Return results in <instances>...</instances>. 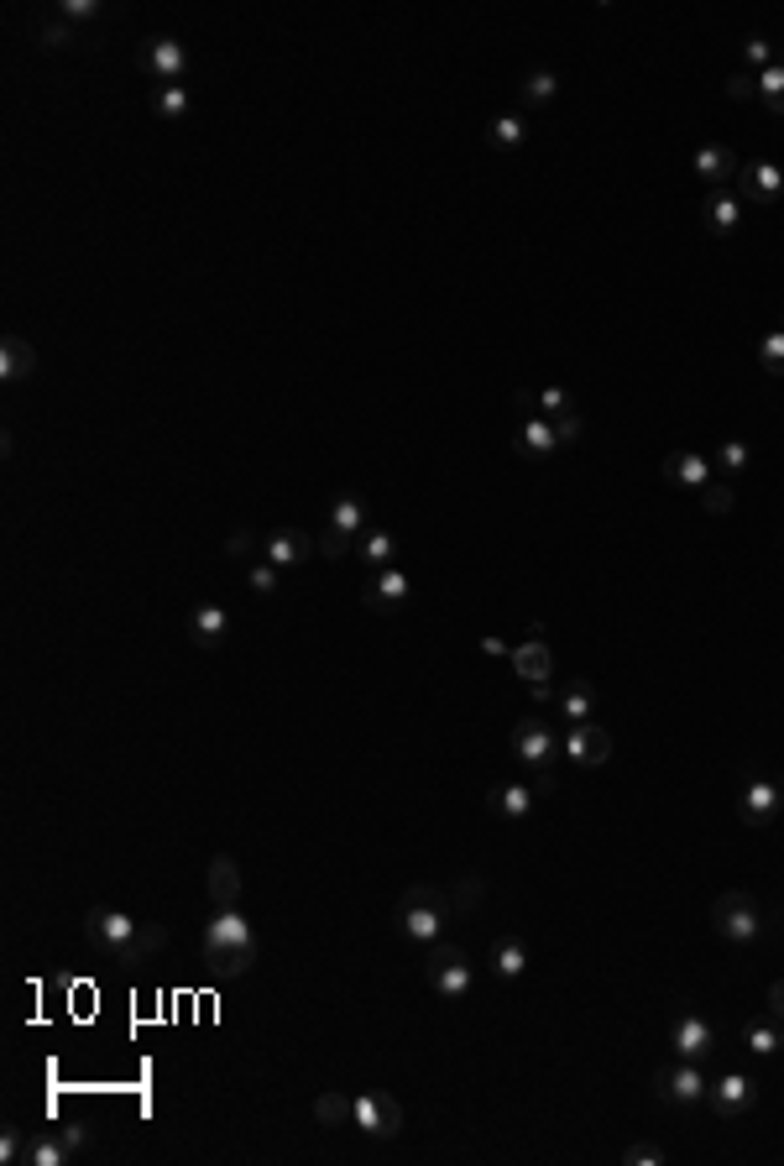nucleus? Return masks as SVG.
I'll return each mask as SVG.
<instances>
[{"label": "nucleus", "instance_id": "obj_25", "mask_svg": "<svg viewBox=\"0 0 784 1166\" xmlns=\"http://www.w3.org/2000/svg\"><path fill=\"white\" fill-rule=\"evenodd\" d=\"M560 712H565L570 722H591V712H596V685H591V680H570L565 691H560Z\"/></svg>", "mask_w": 784, "mask_h": 1166}, {"label": "nucleus", "instance_id": "obj_13", "mask_svg": "<svg viewBox=\"0 0 784 1166\" xmlns=\"http://www.w3.org/2000/svg\"><path fill=\"white\" fill-rule=\"evenodd\" d=\"M779 806H784V795H779V785H769V780H748L743 795H737V816L753 821V827H769V816H774Z\"/></svg>", "mask_w": 784, "mask_h": 1166}, {"label": "nucleus", "instance_id": "obj_44", "mask_svg": "<svg viewBox=\"0 0 784 1166\" xmlns=\"http://www.w3.org/2000/svg\"><path fill=\"white\" fill-rule=\"evenodd\" d=\"M351 534H340V529H325L319 534V550H325V560H340V555H351Z\"/></svg>", "mask_w": 784, "mask_h": 1166}, {"label": "nucleus", "instance_id": "obj_11", "mask_svg": "<svg viewBox=\"0 0 784 1166\" xmlns=\"http://www.w3.org/2000/svg\"><path fill=\"white\" fill-rule=\"evenodd\" d=\"M319 555V539L304 534V529H278V534H267L262 544V560H272L278 570H293V565H304Z\"/></svg>", "mask_w": 784, "mask_h": 1166}, {"label": "nucleus", "instance_id": "obj_34", "mask_svg": "<svg viewBox=\"0 0 784 1166\" xmlns=\"http://www.w3.org/2000/svg\"><path fill=\"white\" fill-rule=\"evenodd\" d=\"M68 1156H74V1151H68V1140H63V1135H53V1140H32V1146H27V1161H32V1166H63Z\"/></svg>", "mask_w": 784, "mask_h": 1166}, {"label": "nucleus", "instance_id": "obj_6", "mask_svg": "<svg viewBox=\"0 0 784 1166\" xmlns=\"http://www.w3.org/2000/svg\"><path fill=\"white\" fill-rule=\"evenodd\" d=\"M654 1093H659V1104H701L711 1088H706L696 1062H680V1067H659L654 1072Z\"/></svg>", "mask_w": 784, "mask_h": 1166}, {"label": "nucleus", "instance_id": "obj_52", "mask_svg": "<svg viewBox=\"0 0 784 1166\" xmlns=\"http://www.w3.org/2000/svg\"><path fill=\"white\" fill-rule=\"evenodd\" d=\"M528 691H534V706H544V701H555V685H549V680H539V685H528Z\"/></svg>", "mask_w": 784, "mask_h": 1166}, {"label": "nucleus", "instance_id": "obj_3", "mask_svg": "<svg viewBox=\"0 0 784 1166\" xmlns=\"http://www.w3.org/2000/svg\"><path fill=\"white\" fill-rule=\"evenodd\" d=\"M445 916H450V895H440V889H429V884L408 889V895L398 900V910H392L398 936H408V942H419V947H434V942H440Z\"/></svg>", "mask_w": 784, "mask_h": 1166}, {"label": "nucleus", "instance_id": "obj_14", "mask_svg": "<svg viewBox=\"0 0 784 1166\" xmlns=\"http://www.w3.org/2000/svg\"><path fill=\"white\" fill-rule=\"evenodd\" d=\"M241 889H246L241 863L230 858V853H220V858L210 863V900H215L220 910H230V905H241Z\"/></svg>", "mask_w": 784, "mask_h": 1166}, {"label": "nucleus", "instance_id": "obj_24", "mask_svg": "<svg viewBox=\"0 0 784 1166\" xmlns=\"http://www.w3.org/2000/svg\"><path fill=\"white\" fill-rule=\"evenodd\" d=\"M356 550H361V560L372 565V570H387V565H392V555H398V544H392V534H387V529H372V523H366L361 539H356Z\"/></svg>", "mask_w": 784, "mask_h": 1166}, {"label": "nucleus", "instance_id": "obj_48", "mask_svg": "<svg viewBox=\"0 0 784 1166\" xmlns=\"http://www.w3.org/2000/svg\"><path fill=\"white\" fill-rule=\"evenodd\" d=\"M251 550H257V539H251L246 529H236V534H230V539H225V555H230V560H246Z\"/></svg>", "mask_w": 784, "mask_h": 1166}, {"label": "nucleus", "instance_id": "obj_37", "mask_svg": "<svg viewBox=\"0 0 784 1166\" xmlns=\"http://www.w3.org/2000/svg\"><path fill=\"white\" fill-rule=\"evenodd\" d=\"M246 586H251V591H257V597H272V591H278V586H283V570H278V565H272V560H257V565H251V570H246Z\"/></svg>", "mask_w": 784, "mask_h": 1166}, {"label": "nucleus", "instance_id": "obj_2", "mask_svg": "<svg viewBox=\"0 0 784 1166\" xmlns=\"http://www.w3.org/2000/svg\"><path fill=\"white\" fill-rule=\"evenodd\" d=\"M204 963H210L220 978H236V973H246L251 963H257V931H251V921L236 905L215 910V916L204 921Z\"/></svg>", "mask_w": 784, "mask_h": 1166}, {"label": "nucleus", "instance_id": "obj_4", "mask_svg": "<svg viewBox=\"0 0 784 1166\" xmlns=\"http://www.w3.org/2000/svg\"><path fill=\"white\" fill-rule=\"evenodd\" d=\"M424 978H429V989L440 999L471 994V957H466V947H440V942H434L429 957H424Z\"/></svg>", "mask_w": 784, "mask_h": 1166}, {"label": "nucleus", "instance_id": "obj_33", "mask_svg": "<svg viewBox=\"0 0 784 1166\" xmlns=\"http://www.w3.org/2000/svg\"><path fill=\"white\" fill-rule=\"evenodd\" d=\"M555 89H560V79L549 74V68H534V74L523 79V105H549V100H555Z\"/></svg>", "mask_w": 784, "mask_h": 1166}, {"label": "nucleus", "instance_id": "obj_19", "mask_svg": "<svg viewBox=\"0 0 784 1166\" xmlns=\"http://www.w3.org/2000/svg\"><path fill=\"white\" fill-rule=\"evenodd\" d=\"M408 591H413V586H408V576L387 565L382 576L361 591V602H366V607H377V612H392V607H403V602H408Z\"/></svg>", "mask_w": 784, "mask_h": 1166}, {"label": "nucleus", "instance_id": "obj_20", "mask_svg": "<svg viewBox=\"0 0 784 1166\" xmlns=\"http://www.w3.org/2000/svg\"><path fill=\"white\" fill-rule=\"evenodd\" d=\"M675 1051H680V1062H701L706 1051H711V1025L701 1015H680L675 1020Z\"/></svg>", "mask_w": 784, "mask_h": 1166}, {"label": "nucleus", "instance_id": "obj_7", "mask_svg": "<svg viewBox=\"0 0 784 1166\" xmlns=\"http://www.w3.org/2000/svg\"><path fill=\"white\" fill-rule=\"evenodd\" d=\"M142 68L157 84H178L183 74H189V53H183L178 37H147L142 42Z\"/></svg>", "mask_w": 784, "mask_h": 1166}, {"label": "nucleus", "instance_id": "obj_43", "mask_svg": "<svg viewBox=\"0 0 784 1166\" xmlns=\"http://www.w3.org/2000/svg\"><path fill=\"white\" fill-rule=\"evenodd\" d=\"M0 1161H27V1140H21V1130L16 1125H6V1130H0Z\"/></svg>", "mask_w": 784, "mask_h": 1166}, {"label": "nucleus", "instance_id": "obj_57", "mask_svg": "<svg viewBox=\"0 0 784 1166\" xmlns=\"http://www.w3.org/2000/svg\"><path fill=\"white\" fill-rule=\"evenodd\" d=\"M779 330H784V325H779Z\"/></svg>", "mask_w": 784, "mask_h": 1166}, {"label": "nucleus", "instance_id": "obj_31", "mask_svg": "<svg viewBox=\"0 0 784 1166\" xmlns=\"http://www.w3.org/2000/svg\"><path fill=\"white\" fill-rule=\"evenodd\" d=\"M706 220H711V231H717V236H732L737 220H743V204H737L732 194H717L706 204Z\"/></svg>", "mask_w": 784, "mask_h": 1166}, {"label": "nucleus", "instance_id": "obj_28", "mask_svg": "<svg viewBox=\"0 0 784 1166\" xmlns=\"http://www.w3.org/2000/svg\"><path fill=\"white\" fill-rule=\"evenodd\" d=\"M492 968H497V978H523L528 947L518 942V936H507V942H497V952H492Z\"/></svg>", "mask_w": 784, "mask_h": 1166}, {"label": "nucleus", "instance_id": "obj_16", "mask_svg": "<svg viewBox=\"0 0 784 1166\" xmlns=\"http://www.w3.org/2000/svg\"><path fill=\"white\" fill-rule=\"evenodd\" d=\"M225 628H230V612L220 607V602H199L194 612H189V638L199 649H215L220 638H225Z\"/></svg>", "mask_w": 784, "mask_h": 1166}, {"label": "nucleus", "instance_id": "obj_5", "mask_svg": "<svg viewBox=\"0 0 784 1166\" xmlns=\"http://www.w3.org/2000/svg\"><path fill=\"white\" fill-rule=\"evenodd\" d=\"M711 926H717V936H727V942H737V947L758 942V931H764L758 905H753V895H743V889H727V895L711 905Z\"/></svg>", "mask_w": 784, "mask_h": 1166}, {"label": "nucleus", "instance_id": "obj_45", "mask_svg": "<svg viewBox=\"0 0 784 1166\" xmlns=\"http://www.w3.org/2000/svg\"><path fill=\"white\" fill-rule=\"evenodd\" d=\"M779 95H784V68L774 63V68L758 74V100H779Z\"/></svg>", "mask_w": 784, "mask_h": 1166}, {"label": "nucleus", "instance_id": "obj_26", "mask_svg": "<svg viewBox=\"0 0 784 1166\" xmlns=\"http://www.w3.org/2000/svg\"><path fill=\"white\" fill-rule=\"evenodd\" d=\"M189 110H194V100H189V89H183V84H157V89H152V116L183 121Z\"/></svg>", "mask_w": 784, "mask_h": 1166}, {"label": "nucleus", "instance_id": "obj_15", "mask_svg": "<svg viewBox=\"0 0 784 1166\" xmlns=\"http://www.w3.org/2000/svg\"><path fill=\"white\" fill-rule=\"evenodd\" d=\"M737 184H743V199L769 204V199L784 194V168H774V163H748L743 173H737Z\"/></svg>", "mask_w": 784, "mask_h": 1166}, {"label": "nucleus", "instance_id": "obj_53", "mask_svg": "<svg viewBox=\"0 0 784 1166\" xmlns=\"http://www.w3.org/2000/svg\"><path fill=\"white\" fill-rule=\"evenodd\" d=\"M481 654H492V659H502V654H513V649H507V644H502V638H481Z\"/></svg>", "mask_w": 784, "mask_h": 1166}, {"label": "nucleus", "instance_id": "obj_49", "mask_svg": "<svg viewBox=\"0 0 784 1166\" xmlns=\"http://www.w3.org/2000/svg\"><path fill=\"white\" fill-rule=\"evenodd\" d=\"M722 466H727V471H743V466H748V445H743V440H727V445H722Z\"/></svg>", "mask_w": 784, "mask_h": 1166}, {"label": "nucleus", "instance_id": "obj_41", "mask_svg": "<svg viewBox=\"0 0 784 1166\" xmlns=\"http://www.w3.org/2000/svg\"><path fill=\"white\" fill-rule=\"evenodd\" d=\"M37 42H42V48H68V42H74V27H68L63 16H53V21H42V27H37Z\"/></svg>", "mask_w": 784, "mask_h": 1166}, {"label": "nucleus", "instance_id": "obj_46", "mask_svg": "<svg viewBox=\"0 0 784 1166\" xmlns=\"http://www.w3.org/2000/svg\"><path fill=\"white\" fill-rule=\"evenodd\" d=\"M727 100H758V79L753 74H732L727 79Z\"/></svg>", "mask_w": 784, "mask_h": 1166}, {"label": "nucleus", "instance_id": "obj_18", "mask_svg": "<svg viewBox=\"0 0 784 1166\" xmlns=\"http://www.w3.org/2000/svg\"><path fill=\"white\" fill-rule=\"evenodd\" d=\"M507 659H513V670H518L528 685H539V680H549V675H555V654H549V644H544V638H528V644H518V649L507 654Z\"/></svg>", "mask_w": 784, "mask_h": 1166}, {"label": "nucleus", "instance_id": "obj_27", "mask_svg": "<svg viewBox=\"0 0 784 1166\" xmlns=\"http://www.w3.org/2000/svg\"><path fill=\"white\" fill-rule=\"evenodd\" d=\"M670 476H675L680 487L701 492V487L711 482V466L701 461V455H690V450H675V455H670Z\"/></svg>", "mask_w": 784, "mask_h": 1166}, {"label": "nucleus", "instance_id": "obj_36", "mask_svg": "<svg viewBox=\"0 0 784 1166\" xmlns=\"http://www.w3.org/2000/svg\"><path fill=\"white\" fill-rule=\"evenodd\" d=\"M575 414V403L560 393V387H544V393H534V419H565Z\"/></svg>", "mask_w": 784, "mask_h": 1166}, {"label": "nucleus", "instance_id": "obj_47", "mask_svg": "<svg viewBox=\"0 0 784 1166\" xmlns=\"http://www.w3.org/2000/svg\"><path fill=\"white\" fill-rule=\"evenodd\" d=\"M622 1161H628V1166H659L664 1151L659 1146H628V1151H622Z\"/></svg>", "mask_w": 784, "mask_h": 1166}, {"label": "nucleus", "instance_id": "obj_8", "mask_svg": "<svg viewBox=\"0 0 784 1166\" xmlns=\"http://www.w3.org/2000/svg\"><path fill=\"white\" fill-rule=\"evenodd\" d=\"M513 748H518L523 764L549 769V759H555V727H549L544 717H518L513 722Z\"/></svg>", "mask_w": 784, "mask_h": 1166}, {"label": "nucleus", "instance_id": "obj_39", "mask_svg": "<svg viewBox=\"0 0 784 1166\" xmlns=\"http://www.w3.org/2000/svg\"><path fill=\"white\" fill-rule=\"evenodd\" d=\"M758 367H764L769 377H784V330L764 335V346H758Z\"/></svg>", "mask_w": 784, "mask_h": 1166}, {"label": "nucleus", "instance_id": "obj_54", "mask_svg": "<svg viewBox=\"0 0 784 1166\" xmlns=\"http://www.w3.org/2000/svg\"><path fill=\"white\" fill-rule=\"evenodd\" d=\"M764 105L774 110V116H784V95H779V100H764Z\"/></svg>", "mask_w": 784, "mask_h": 1166}, {"label": "nucleus", "instance_id": "obj_35", "mask_svg": "<svg viewBox=\"0 0 784 1166\" xmlns=\"http://www.w3.org/2000/svg\"><path fill=\"white\" fill-rule=\"evenodd\" d=\"M528 136V126H523V116H502V121H492V131H487V142L492 147H502V152H513L518 142Z\"/></svg>", "mask_w": 784, "mask_h": 1166}, {"label": "nucleus", "instance_id": "obj_10", "mask_svg": "<svg viewBox=\"0 0 784 1166\" xmlns=\"http://www.w3.org/2000/svg\"><path fill=\"white\" fill-rule=\"evenodd\" d=\"M565 753L575 764H586V769H602L612 759V733H607V727H596V722H570Z\"/></svg>", "mask_w": 784, "mask_h": 1166}, {"label": "nucleus", "instance_id": "obj_21", "mask_svg": "<svg viewBox=\"0 0 784 1166\" xmlns=\"http://www.w3.org/2000/svg\"><path fill=\"white\" fill-rule=\"evenodd\" d=\"M696 173L706 178V184H732V178L743 173V157H737L732 147H701L696 152Z\"/></svg>", "mask_w": 784, "mask_h": 1166}, {"label": "nucleus", "instance_id": "obj_38", "mask_svg": "<svg viewBox=\"0 0 784 1166\" xmlns=\"http://www.w3.org/2000/svg\"><path fill=\"white\" fill-rule=\"evenodd\" d=\"M481 905V879L466 874V879H455V895H450V916H466V910Z\"/></svg>", "mask_w": 784, "mask_h": 1166}, {"label": "nucleus", "instance_id": "obj_1", "mask_svg": "<svg viewBox=\"0 0 784 1166\" xmlns=\"http://www.w3.org/2000/svg\"><path fill=\"white\" fill-rule=\"evenodd\" d=\"M89 936H95L100 952L121 957V963H147V957H157L168 947L163 926H142V921H131L126 910H110V905L89 910Z\"/></svg>", "mask_w": 784, "mask_h": 1166}, {"label": "nucleus", "instance_id": "obj_29", "mask_svg": "<svg viewBox=\"0 0 784 1166\" xmlns=\"http://www.w3.org/2000/svg\"><path fill=\"white\" fill-rule=\"evenodd\" d=\"M743 1041H748V1051H758V1057H774V1051L784 1046V1025H779L774 1015H769V1020H753Z\"/></svg>", "mask_w": 784, "mask_h": 1166}, {"label": "nucleus", "instance_id": "obj_17", "mask_svg": "<svg viewBox=\"0 0 784 1166\" xmlns=\"http://www.w3.org/2000/svg\"><path fill=\"white\" fill-rule=\"evenodd\" d=\"M513 445H518V455H528V461H549L555 450H565L549 419H523V429H518Z\"/></svg>", "mask_w": 784, "mask_h": 1166}, {"label": "nucleus", "instance_id": "obj_42", "mask_svg": "<svg viewBox=\"0 0 784 1166\" xmlns=\"http://www.w3.org/2000/svg\"><path fill=\"white\" fill-rule=\"evenodd\" d=\"M58 16L68 21V27H79V21H95V16H100V0H63Z\"/></svg>", "mask_w": 784, "mask_h": 1166}, {"label": "nucleus", "instance_id": "obj_40", "mask_svg": "<svg viewBox=\"0 0 784 1166\" xmlns=\"http://www.w3.org/2000/svg\"><path fill=\"white\" fill-rule=\"evenodd\" d=\"M701 508H706L711 518H727V513H732V487H727V482H706V487H701Z\"/></svg>", "mask_w": 784, "mask_h": 1166}, {"label": "nucleus", "instance_id": "obj_51", "mask_svg": "<svg viewBox=\"0 0 784 1166\" xmlns=\"http://www.w3.org/2000/svg\"><path fill=\"white\" fill-rule=\"evenodd\" d=\"M769 1015L784 1025V978H779V983H769Z\"/></svg>", "mask_w": 784, "mask_h": 1166}, {"label": "nucleus", "instance_id": "obj_50", "mask_svg": "<svg viewBox=\"0 0 784 1166\" xmlns=\"http://www.w3.org/2000/svg\"><path fill=\"white\" fill-rule=\"evenodd\" d=\"M748 63H758V68H774V48L764 37H748Z\"/></svg>", "mask_w": 784, "mask_h": 1166}, {"label": "nucleus", "instance_id": "obj_30", "mask_svg": "<svg viewBox=\"0 0 784 1166\" xmlns=\"http://www.w3.org/2000/svg\"><path fill=\"white\" fill-rule=\"evenodd\" d=\"M492 806H497L507 821H523L528 811H534V790H528V785H502V790L492 795Z\"/></svg>", "mask_w": 784, "mask_h": 1166}, {"label": "nucleus", "instance_id": "obj_23", "mask_svg": "<svg viewBox=\"0 0 784 1166\" xmlns=\"http://www.w3.org/2000/svg\"><path fill=\"white\" fill-rule=\"evenodd\" d=\"M330 529L361 539V529H366V502H361L356 492H340V497L330 502Z\"/></svg>", "mask_w": 784, "mask_h": 1166}, {"label": "nucleus", "instance_id": "obj_12", "mask_svg": "<svg viewBox=\"0 0 784 1166\" xmlns=\"http://www.w3.org/2000/svg\"><path fill=\"white\" fill-rule=\"evenodd\" d=\"M706 1104H711V1114L737 1119V1114H748V1109L758 1104V1083H753V1078H743V1072H732V1078H722L717 1088L706 1093Z\"/></svg>", "mask_w": 784, "mask_h": 1166}, {"label": "nucleus", "instance_id": "obj_32", "mask_svg": "<svg viewBox=\"0 0 784 1166\" xmlns=\"http://www.w3.org/2000/svg\"><path fill=\"white\" fill-rule=\"evenodd\" d=\"M314 1119L319 1125H345V1119H356V1099H345V1093H319Z\"/></svg>", "mask_w": 784, "mask_h": 1166}, {"label": "nucleus", "instance_id": "obj_55", "mask_svg": "<svg viewBox=\"0 0 784 1166\" xmlns=\"http://www.w3.org/2000/svg\"><path fill=\"white\" fill-rule=\"evenodd\" d=\"M779 795H784V780H779Z\"/></svg>", "mask_w": 784, "mask_h": 1166}, {"label": "nucleus", "instance_id": "obj_22", "mask_svg": "<svg viewBox=\"0 0 784 1166\" xmlns=\"http://www.w3.org/2000/svg\"><path fill=\"white\" fill-rule=\"evenodd\" d=\"M32 372H37V351L21 335H6V346H0V377H6V382H27Z\"/></svg>", "mask_w": 784, "mask_h": 1166}, {"label": "nucleus", "instance_id": "obj_56", "mask_svg": "<svg viewBox=\"0 0 784 1166\" xmlns=\"http://www.w3.org/2000/svg\"><path fill=\"white\" fill-rule=\"evenodd\" d=\"M779 68H784V58H779Z\"/></svg>", "mask_w": 784, "mask_h": 1166}, {"label": "nucleus", "instance_id": "obj_9", "mask_svg": "<svg viewBox=\"0 0 784 1166\" xmlns=\"http://www.w3.org/2000/svg\"><path fill=\"white\" fill-rule=\"evenodd\" d=\"M356 1125L377 1140H392L403 1130V1104L392 1093H366V1099H356Z\"/></svg>", "mask_w": 784, "mask_h": 1166}]
</instances>
